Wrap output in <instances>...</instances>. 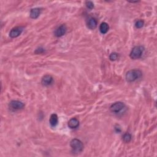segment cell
<instances>
[{"instance_id": "6da1fadb", "label": "cell", "mask_w": 157, "mask_h": 157, "mask_svg": "<svg viewBox=\"0 0 157 157\" xmlns=\"http://www.w3.org/2000/svg\"><path fill=\"white\" fill-rule=\"evenodd\" d=\"M142 76V72L139 70H131L127 72L125 78L127 82H133L141 78Z\"/></svg>"}, {"instance_id": "7a4b0ae2", "label": "cell", "mask_w": 157, "mask_h": 157, "mask_svg": "<svg viewBox=\"0 0 157 157\" xmlns=\"http://www.w3.org/2000/svg\"><path fill=\"white\" fill-rule=\"evenodd\" d=\"M70 146L72 151L74 154H79L84 150V144L81 141L78 139H73L70 142Z\"/></svg>"}, {"instance_id": "3957f363", "label": "cell", "mask_w": 157, "mask_h": 157, "mask_svg": "<svg viewBox=\"0 0 157 157\" xmlns=\"http://www.w3.org/2000/svg\"><path fill=\"white\" fill-rule=\"evenodd\" d=\"M144 47H142V46H136L131 51V53L130 54V58L133 60H137L140 58L142 56L143 53H144Z\"/></svg>"}, {"instance_id": "277c9868", "label": "cell", "mask_w": 157, "mask_h": 157, "mask_svg": "<svg viewBox=\"0 0 157 157\" xmlns=\"http://www.w3.org/2000/svg\"><path fill=\"white\" fill-rule=\"evenodd\" d=\"M125 108V104L122 102L118 101V102L115 103L110 106L109 109L110 111L112 113L118 114L121 112Z\"/></svg>"}, {"instance_id": "5b68a950", "label": "cell", "mask_w": 157, "mask_h": 157, "mask_svg": "<svg viewBox=\"0 0 157 157\" xmlns=\"http://www.w3.org/2000/svg\"><path fill=\"white\" fill-rule=\"evenodd\" d=\"M25 104L23 103L22 101H17V100H13L11 101L9 104V107L12 110H18L20 109H22L24 108Z\"/></svg>"}, {"instance_id": "8992f818", "label": "cell", "mask_w": 157, "mask_h": 157, "mask_svg": "<svg viewBox=\"0 0 157 157\" xmlns=\"http://www.w3.org/2000/svg\"><path fill=\"white\" fill-rule=\"evenodd\" d=\"M67 31V28L65 25H62L58 27L55 30L54 35L55 36L57 37V38H60V37H62L63 35H64L66 33Z\"/></svg>"}, {"instance_id": "52a82bcc", "label": "cell", "mask_w": 157, "mask_h": 157, "mask_svg": "<svg viewBox=\"0 0 157 157\" xmlns=\"http://www.w3.org/2000/svg\"><path fill=\"white\" fill-rule=\"evenodd\" d=\"M23 30H24V28L22 27L14 28L11 30L10 33H9V36L11 38H17V37H18L22 34Z\"/></svg>"}, {"instance_id": "ba28073f", "label": "cell", "mask_w": 157, "mask_h": 157, "mask_svg": "<svg viewBox=\"0 0 157 157\" xmlns=\"http://www.w3.org/2000/svg\"><path fill=\"white\" fill-rule=\"evenodd\" d=\"M53 82V78L50 75H45L41 80V84L43 86L47 87L52 84Z\"/></svg>"}, {"instance_id": "9c48e42d", "label": "cell", "mask_w": 157, "mask_h": 157, "mask_svg": "<svg viewBox=\"0 0 157 157\" xmlns=\"http://www.w3.org/2000/svg\"><path fill=\"white\" fill-rule=\"evenodd\" d=\"M87 27L90 30H95L98 25L96 20L94 17H90L87 20Z\"/></svg>"}, {"instance_id": "30bf717a", "label": "cell", "mask_w": 157, "mask_h": 157, "mask_svg": "<svg viewBox=\"0 0 157 157\" xmlns=\"http://www.w3.org/2000/svg\"><path fill=\"white\" fill-rule=\"evenodd\" d=\"M68 126L71 129H76L79 126V121L76 118H72L69 120Z\"/></svg>"}, {"instance_id": "8fae6325", "label": "cell", "mask_w": 157, "mask_h": 157, "mask_svg": "<svg viewBox=\"0 0 157 157\" xmlns=\"http://www.w3.org/2000/svg\"><path fill=\"white\" fill-rule=\"evenodd\" d=\"M41 9L38 7L32 9L30 11V17L33 19H36L39 17L41 14Z\"/></svg>"}, {"instance_id": "7c38bea8", "label": "cell", "mask_w": 157, "mask_h": 157, "mask_svg": "<svg viewBox=\"0 0 157 157\" xmlns=\"http://www.w3.org/2000/svg\"><path fill=\"white\" fill-rule=\"evenodd\" d=\"M58 122V117L56 114H52L50 115V117L49 119L50 125L52 127H55L57 125Z\"/></svg>"}, {"instance_id": "4fadbf2b", "label": "cell", "mask_w": 157, "mask_h": 157, "mask_svg": "<svg viewBox=\"0 0 157 157\" xmlns=\"http://www.w3.org/2000/svg\"><path fill=\"white\" fill-rule=\"evenodd\" d=\"M109 25L106 22H103L99 26V31L103 35L107 33L108 31H109Z\"/></svg>"}, {"instance_id": "5bb4252c", "label": "cell", "mask_w": 157, "mask_h": 157, "mask_svg": "<svg viewBox=\"0 0 157 157\" xmlns=\"http://www.w3.org/2000/svg\"><path fill=\"white\" fill-rule=\"evenodd\" d=\"M132 136L130 133H127L123 136V141L125 143H128L131 141Z\"/></svg>"}, {"instance_id": "9a60e30c", "label": "cell", "mask_w": 157, "mask_h": 157, "mask_svg": "<svg viewBox=\"0 0 157 157\" xmlns=\"http://www.w3.org/2000/svg\"><path fill=\"white\" fill-rule=\"evenodd\" d=\"M118 57V53H115V52H113V53H112L110 55L109 59L111 61H115V60H117Z\"/></svg>"}, {"instance_id": "2e32d148", "label": "cell", "mask_w": 157, "mask_h": 157, "mask_svg": "<svg viewBox=\"0 0 157 157\" xmlns=\"http://www.w3.org/2000/svg\"><path fill=\"white\" fill-rule=\"evenodd\" d=\"M144 22L142 20H137L135 24V26L137 28H142L143 26H144Z\"/></svg>"}, {"instance_id": "e0dca14e", "label": "cell", "mask_w": 157, "mask_h": 157, "mask_svg": "<svg viewBox=\"0 0 157 157\" xmlns=\"http://www.w3.org/2000/svg\"><path fill=\"white\" fill-rule=\"evenodd\" d=\"M85 5H86V7L89 9H92L94 8V4L93 2H91L90 1H86L85 2Z\"/></svg>"}, {"instance_id": "ac0fdd59", "label": "cell", "mask_w": 157, "mask_h": 157, "mask_svg": "<svg viewBox=\"0 0 157 157\" xmlns=\"http://www.w3.org/2000/svg\"><path fill=\"white\" fill-rule=\"evenodd\" d=\"M115 131H116L117 133H120L121 132V128H120L118 125H117V126L115 127Z\"/></svg>"}]
</instances>
